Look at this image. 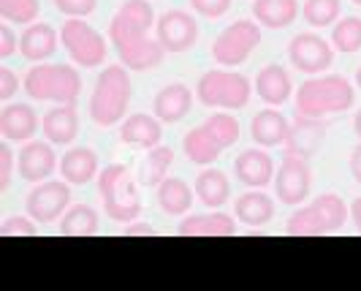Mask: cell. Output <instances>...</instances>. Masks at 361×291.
I'll list each match as a JSON object with an SVG mask.
<instances>
[{
	"instance_id": "cell-5",
	"label": "cell",
	"mask_w": 361,
	"mask_h": 291,
	"mask_svg": "<svg viewBox=\"0 0 361 291\" xmlns=\"http://www.w3.org/2000/svg\"><path fill=\"white\" fill-rule=\"evenodd\" d=\"M25 93L33 101H54L76 107L82 95V76L76 69L63 63H36L25 76Z\"/></svg>"
},
{
	"instance_id": "cell-7",
	"label": "cell",
	"mask_w": 361,
	"mask_h": 291,
	"mask_svg": "<svg viewBox=\"0 0 361 291\" xmlns=\"http://www.w3.org/2000/svg\"><path fill=\"white\" fill-rule=\"evenodd\" d=\"M348 220V204L337 194H321L307 207H299L288 218L286 232L293 237H321L340 232Z\"/></svg>"
},
{
	"instance_id": "cell-9",
	"label": "cell",
	"mask_w": 361,
	"mask_h": 291,
	"mask_svg": "<svg viewBox=\"0 0 361 291\" xmlns=\"http://www.w3.org/2000/svg\"><path fill=\"white\" fill-rule=\"evenodd\" d=\"M60 41L68 49L73 63L82 66V69H98V66L106 63V38L101 36L92 25H87L82 17L66 19V25L60 28Z\"/></svg>"
},
{
	"instance_id": "cell-29",
	"label": "cell",
	"mask_w": 361,
	"mask_h": 291,
	"mask_svg": "<svg viewBox=\"0 0 361 291\" xmlns=\"http://www.w3.org/2000/svg\"><path fill=\"white\" fill-rule=\"evenodd\" d=\"M193 196L196 191L180 177H166L158 185V204L166 215H185L193 207Z\"/></svg>"
},
{
	"instance_id": "cell-1",
	"label": "cell",
	"mask_w": 361,
	"mask_h": 291,
	"mask_svg": "<svg viewBox=\"0 0 361 291\" xmlns=\"http://www.w3.org/2000/svg\"><path fill=\"white\" fill-rule=\"evenodd\" d=\"M152 19L155 14H152L149 0H126L111 17L109 38L120 55V63L130 71L155 69L166 55L161 41L149 36Z\"/></svg>"
},
{
	"instance_id": "cell-46",
	"label": "cell",
	"mask_w": 361,
	"mask_h": 291,
	"mask_svg": "<svg viewBox=\"0 0 361 291\" xmlns=\"http://www.w3.org/2000/svg\"><path fill=\"white\" fill-rule=\"evenodd\" d=\"M356 85L361 88V66H359V71H356Z\"/></svg>"
},
{
	"instance_id": "cell-39",
	"label": "cell",
	"mask_w": 361,
	"mask_h": 291,
	"mask_svg": "<svg viewBox=\"0 0 361 291\" xmlns=\"http://www.w3.org/2000/svg\"><path fill=\"white\" fill-rule=\"evenodd\" d=\"M190 6L196 8V14H201V17L217 19L231 8V0H190Z\"/></svg>"
},
{
	"instance_id": "cell-18",
	"label": "cell",
	"mask_w": 361,
	"mask_h": 291,
	"mask_svg": "<svg viewBox=\"0 0 361 291\" xmlns=\"http://www.w3.org/2000/svg\"><path fill=\"white\" fill-rule=\"evenodd\" d=\"M38 114L30 104H8L0 109V136L8 142L25 145L36 136Z\"/></svg>"
},
{
	"instance_id": "cell-24",
	"label": "cell",
	"mask_w": 361,
	"mask_h": 291,
	"mask_svg": "<svg viewBox=\"0 0 361 291\" xmlns=\"http://www.w3.org/2000/svg\"><path fill=\"white\" fill-rule=\"evenodd\" d=\"M44 136L52 145H71L79 133V114L73 104H57L54 109H49L44 114Z\"/></svg>"
},
{
	"instance_id": "cell-31",
	"label": "cell",
	"mask_w": 361,
	"mask_h": 291,
	"mask_svg": "<svg viewBox=\"0 0 361 291\" xmlns=\"http://www.w3.org/2000/svg\"><path fill=\"white\" fill-rule=\"evenodd\" d=\"M95 232H98V213L87 204H73L60 218L63 237H92Z\"/></svg>"
},
{
	"instance_id": "cell-14",
	"label": "cell",
	"mask_w": 361,
	"mask_h": 291,
	"mask_svg": "<svg viewBox=\"0 0 361 291\" xmlns=\"http://www.w3.org/2000/svg\"><path fill=\"white\" fill-rule=\"evenodd\" d=\"M158 41L163 44L166 52H185L196 44L199 38V25H196V17L188 14V11H166L161 19H158Z\"/></svg>"
},
{
	"instance_id": "cell-28",
	"label": "cell",
	"mask_w": 361,
	"mask_h": 291,
	"mask_svg": "<svg viewBox=\"0 0 361 291\" xmlns=\"http://www.w3.org/2000/svg\"><path fill=\"white\" fill-rule=\"evenodd\" d=\"M196 199L209 207V210H220L226 201L231 199V182L220 169H204L196 177Z\"/></svg>"
},
{
	"instance_id": "cell-21",
	"label": "cell",
	"mask_w": 361,
	"mask_h": 291,
	"mask_svg": "<svg viewBox=\"0 0 361 291\" xmlns=\"http://www.w3.org/2000/svg\"><path fill=\"white\" fill-rule=\"evenodd\" d=\"M180 237H231L236 234V220L220 210L201 213V215H188L177 226Z\"/></svg>"
},
{
	"instance_id": "cell-37",
	"label": "cell",
	"mask_w": 361,
	"mask_h": 291,
	"mask_svg": "<svg viewBox=\"0 0 361 291\" xmlns=\"http://www.w3.org/2000/svg\"><path fill=\"white\" fill-rule=\"evenodd\" d=\"M14 169H17V155H14V150H11V142L6 139V142L0 145V191H8Z\"/></svg>"
},
{
	"instance_id": "cell-27",
	"label": "cell",
	"mask_w": 361,
	"mask_h": 291,
	"mask_svg": "<svg viewBox=\"0 0 361 291\" xmlns=\"http://www.w3.org/2000/svg\"><path fill=\"white\" fill-rule=\"evenodd\" d=\"M19 49H22V57L33 60V63H44L54 55L57 49V33H54L52 25L47 22H33L22 38H19Z\"/></svg>"
},
{
	"instance_id": "cell-13",
	"label": "cell",
	"mask_w": 361,
	"mask_h": 291,
	"mask_svg": "<svg viewBox=\"0 0 361 291\" xmlns=\"http://www.w3.org/2000/svg\"><path fill=\"white\" fill-rule=\"evenodd\" d=\"M293 69L302 73H324L334 63V47L318 33H299L288 47Z\"/></svg>"
},
{
	"instance_id": "cell-38",
	"label": "cell",
	"mask_w": 361,
	"mask_h": 291,
	"mask_svg": "<svg viewBox=\"0 0 361 291\" xmlns=\"http://www.w3.org/2000/svg\"><path fill=\"white\" fill-rule=\"evenodd\" d=\"M54 6L66 17H90L95 6H98V0H54Z\"/></svg>"
},
{
	"instance_id": "cell-42",
	"label": "cell",
	"mask_w": 361,
	"mask_h": 291,
	"mask_svg": "<svg viewBox=\"0 0 361 291\" xmlns=\"http://www.w3.org/2000/svg\"><path fill=\"white\" fill-rule=\"evenodd\" d=\"M123 234L126 237H155L158 232H155L152 223H136V220H130V226H128Z\"/></svg>"
},
{
	"instance_id": "cell-40",
	"label": "cell",
	"mask_w": 361,
	"mask_h": 291,
	"mask_svg": "<svg viewBox=\"0 0 361 291\" xmlns=\"http://www.w3.org/2000/svg\"><path fill=\"white\" fill-rule=\"evenodd\" d=\"M19 90V79L11 69H0V101H11Z\"/></svg>"
},
{
	"instance_id": "cell-4",
	"label": "cell",
	"mask_w": 361,
	"mask_h": 291,
	"mask_svg": "<svg viewBox=\"0 0 361 291\" xmlns=\"http://www.w3.org/2000/svg\"><path fill=\"white\" fill-rule=\"evenodd\" d=\"M236 139H239V120L226 114V112H217L212 117H207L201 126L190 128L185 133L182 147H185L188 161L199 166H209L215 164L223 150L236 145Z\"/></svg>"
},
{
	"instance_id": "cell-8",
	"label": "cell",
	"mask_w": 361,
	"mask_h": 291,
	"mask_svg": "<svg viewBox=\"0 0 361 291\" xmlns=\"http://www.w3.org/2000/svg\"><path fill=\"white\" fill-rule=\"evenodd\" d=\"M250 93H253L250 79L245 73L234 71H207L196 88V95L204 107L226 112L245 109L250 101Z\"/></svg>"
},
{
	"instance_id": "cell-30",
	"label": "cell",
	"mask_w": 361,
	"mask_h": 291,
	"mask_svg": "<svg viewBox=\"0 0 361 291\" xmlns=\"http://www.w3.org/2000/svg\"><path fill=\"white\" fill-rule=\"evenodd\" d=\"M299 14V0H255L253 17L264 28H288Z\"/></svg>"
},
{
	"instance_id": "cell-23",
	"label": "cell",
	"mask_w": 361,
	"mask_h": 291,
	"mask_svg": "<svg viewBox=\"0 0 361 291\" xmlns=\"http://www.w3.org/2000/svg\"><path fill=\"white\" fill-rule=\"evenodd\" d=\"M290 123L283 112L261 109L250 123V136L258 147H280L288 139Z\"/></svg>"
},
{
	"instance_id": "cell-15",
	"label": "cell",
	"mask_w": 361,
	"mask_h": 291,
	"mask_svg": "<svg viewBox=\"0 0 361 291\" xmlns=\"http://www.w3.org/2000/svg\"><path fill=\"white\" fill-rule=\"evenodd\" d=\"M54 169H60V158L54 155L52 142L30 139L25 142L17 155V172L25 182H44L52 177Z\"/></svg>"
},
{
	"instance_id": "cell-43",
	"label": "cell",
	"mask_w": 361,
	"mask_h": 291,
	"mask_svg": "<svg viewBox=\"0 0 361 291\" xmlns=\"http://www.w3.org/2000/svg\"><path fill=\"white\" fill-rule=\"evenodd\" d=\"M350 174H353V180L361 185V145L350 153Z\"/></svg>"
},
{
	"instance_id": "cell-11",
	"label": "cell",
	"mask_w": 361,
	"mask_h": 291,
	"mask_svg": "<svg viewBox=\"0 0 361 291\" xmlns=\"http://www.w3.org/2000/svg\"><path fill=\"white\" fill-rule=\"evenodd\" d=\"M71 182L66 180H47L36 182V188L27 194V215L36 223H54L66 215L71 204Z\"/></svg>"
},
{
	"instance_id": "cell-44",
	"label": "cell",
	"mask_w": 361,
	"mask_h": 291,
	"mask_svg": "<svg viewBox=\"0 0 361 291\" xmlns=\"http://www.w3.org/2000/svg\"><path fill=\"white\" fill-rule=\"evenodd\" d=\"M350 218H353V226L359 229V234H361V196L353 199V204H350Z\"/></svg>"
},
{
	"instance_id": "cell-32",
	"label": "cell",
	"mask_w": 361,
	"mask_h": 291,
	"mask_svg": "<svg viewBox=\"0 0 361 291\" xmlns=\"http://www.w3.org/2000/svg\"><path fill=\"white\" fill-rule=\"evenodd\" d=\"M174 164V150L166 145H155L149 153H147L145 164H142V182L145 185H161L166 177H169V169Z\"/></svg>"
},
{
	"instance_id": "cell-6",
	"label": "cell",
	"mask_w": 361,
	"mask_h": 291,
	"mask_svg": "<svg viewBox=\"0 0 361 291\" xmlns=\"http://www.w3.org/2000/svg\"><path fill=\"white\" fill-rule=\"evenodd\" d=\"M98 194L104 201V210L117 223H130L142 213V196L133 182V174L126 164H109L98 174Z\"/></svg>"
},
{
	"instance_id": "cell-33",
	"label": "cell",
	"mask_w": 361,
	"mask_h": 291,
	"mask_svg": "<svg viewBox=\"0 0 361 291\" xmlns=\"http://www.w3.org/2000/svg\"><path fill=\"white\" fill-rule=\"evenodd\" d=\"M331 47L337 52L353 55L361 49V17H345L334 22L331 30Z\"/></svg>"
},
{
	"instance_id": "cell-26",
	"label": "cell",
	"mask_w": 361,
	"mask_h": 291,
	"mask_svg": "<svg viewBox=\"0 0 361 291\" xmlns=\"http://www.w3.org/2000/svg\"><path fill=\"white\" fill-rule=\"evenodd\" d=\"M234 218L245 226H264L274 218V199L264 194V188H253L234 201Z\"/></svg>"
},
{
	"instance_id": "cell-3",
	"label": "cell",
	"mask_w": 361,
	"mask_h": 291,
	"mask_svg": "<svg viewBox=\"0 0 361 291\" xmlns=\"http://www.w3.org/2000/svg\"><path fill=\"white\" fill-rule=\"evenodd\" d=\"M130 73L120 66H109L98 73L95 88L90 95V120L101 128H111L126 120L128 104H130Z\"/></svg>"
},
{
	"instance_id": "cell-20",
	"label": "cell",
	"mask_w": 361,
	"mask_h": 291,
	"mask_svg": "<svg viewBox=\"0 0 361 291\" xmlns=\"http://www.w3.org/2000/svg\"><path fill=\"white\" fill-rule=\"evenodd\" d=\"M120 139L128 147H139V150H152L155 145H161L163 128L161 120L152 114H130L120 123Z\"/></svg>"
},
{
	"instance_id": "cell-41",
	"label": "cell",
	"mask_w": 361,
	"mask_h": 291,
	"mask_svg": "<svg viewBox=\"0 0 361 291\" xmlns=\"http://www.w3.org/2000/svg\"><path fill=\"white\" fill-rule=\"evenodd\" d=\"M19 49V38L14 36V30L8 25H0V57H11Z\"/></svg>"
},
{
	"instance_id": "cell-17",
	"label": "cell",
	"mask_w": 361,
	"mask_h": 291,
	"mask_svg": "<svg viewBox=\"0 0 361 291\" xmlns=\"http://www.w3.org/2000/svg\"><path fill=\"white\" fill-rule=\"evenodd\" d=\"M274 161L267 150L261 147H250V150H242L234 161V174L236 180L247 188H267L274 182Z\"/></svg>"
},
{
	"instance_id": "cell-34",
	"label": "cell",
	"mask_w": 361,
	"mask_h": 291,
	"mask_svg": "<svg viewBox=\"0 0 361 291\" xmlns=\"http://www.w3.org/2000/svg\"><path fill=\"white\" fill-rule=\"evenodd\" d=\"M343 11V3L340 0H305V8L302 14L307 19V25L312 28H329L340 19Z\"/></svg>"
},
{
	"instance_id": "cell-35",
	"label": "cell",
	"mask_w": 361,
	"mask_h": 291,
	"mask_svg": "<svg viewBox=\"0 0 361 291\" xmlns=\"http://www.w3.org/2000/svg\"><path fill=\"white\" fill-rule=\"evenodd\" d=\"M41 11L38 0H0V17L14 25H33Z\"/></svg>"
},
{
	"instance_id": "cell-47",
	"label": "cell",
	"mask_w": 361,
	"mask_h": 291,
	"mask_svg": "<svg viewBox=\"0 0 361 291\" xmlns=\"http://www.w3.org/2000/svg\"><path fill=\"white\" fill-rule=\"evenodd\" d=\"M353 3H356V6H361V0H353Z\"/></svg>"
},
{
	"instance_id": "cell-36",
	"label": "cell",
	"mask_w": 361,
	"mask_h": 291,
	"mask_svg": "<svg viewBox=\"0 0 361 291\" xmlns=\"http://www.w3.org/2000/svg\"><path fill=\"white\" fill-rule=\"evenodd\" d=\"M0 234L3 237H36V220L25 218V215H11L0 223Z\"/></svg>"
},
{
	"instance_id": "cell-19",
	"label": "cell",
	"mask_w": 361,
	"mask_h": 291,
	"mask_svg": "<svg viewBox=\"0 0 361 291\" xmlns=\"http://www.w3.org/2000/svg\"><path fill=\"white\" fill-rule=\"evenodd\" d=\"M190 109H193V90L182 82L166 85L152 101V112L161 123H180Z\"/></svg>"
},
{
	"instance_id": "cell-45",
	"label": "cell",
	"mask_w": 361,
	"mask_h": 291,
	"mask_svg": "<svg viewBox=\"0 0 361 291\" xmlns=\"http://www.w3.org/2000/svg\"><path fill=\"white\" fill-rule=\"evenodd\" d=\"M353 128H356V136L361 139V109L356 112V120H353Z\"/></svg>"
},
{
	"instance_id": "cell-2",
	"label": "cell",
	"mask_w": 361,
	"mask_h": 291,
	"mask_svg": "<svg viewBox=\"0 0 361 291\" xmlns=\"http://www.w3.org/2000/svg\"><path fill=\"white\" fill-rule=\"evenodd\" d=\"M293 101H296V114L326 117V114H340L350 109L356 101V93L345 76L331 73V76L305 79L293 95Z\"/></svg>"
},
{
	"instance_id": "cell-10",
	"label": "cell",
	"mask_w": 361,
	"mask_h": 291,
	"mask_svg": "<svg viewBox=\"0 0 361 291\" xmlns=\"http://www.w3.org/2000/svg\"><path fill=\"white\" fill-rule=\"evenodd\" d=\"M261 44V28L253 19H236L231 22L212 44V57H215L220 66L226 69H234L242 66L250 52Z\"/></svg>"
},
{
	"instance_id": "cell-25",
	"label": "cell",
	"mask_w": 361,
	"mask_h": 291,
	"mask_svg": "<svg viewBox=\"0 0 361 291\" xmlns=\"http://www.w3.org/2000/svg\"><path fill=\"white\" fill-rule=\"evenodd\" d=\"M60 174L63 180L71 185H87L92 177L101 174L98 169V155L90 147H71L63 158H60Z\"/></svg>"
},
{
	"instance_id": "cell-22",
	"label": "cell",
	"mask_w": 361,
	"mask_h": 291,
	"mask_svg": "<svg viewBox=\"0 0 361 291\" xmlns=\"http://www.w3.org/2000/svg\"><path fill=\"white\" fill-rule=\"evenodd\" d=\"M255 93L261 95V101H267L269 107H283L293 95V82H290V73L271 63L267 69H261L255 76Z\"/></svg>"
},
{
	"instance_id": "cell-12",
	"label": "cell",
	"mask_w": 361,
	"mask_h": 291,
	"mask_svg": "<svg viewBox=\"0 0 361 291\" xmlns=\"http://www.w3.org/2000/svg\"><path fill=\"white\" fill-rule=\"evenodd\" d=\"M274 194L283 204H305V199L310 196V188H312V172H310L307 158H299V155H286L280 169L274 172Z\"/></svg>"
},
{
	"instance_id": "cell-16",
	"label": "cell",
	"mask_w": 361,
	"mask_h": 291,
	"mask_svg": "<svg viewBox=\"0 0 361 291\" xmlns=\"http://www.w3.org/2000/svg\"><path fill=\"white\" fill-rule=\"evenodd\" d=\"M326 131H329V120L324 117L296 114V120L290 123L288 139H286V155H299V158L315 155L321 150Z\"/></svg>"
}]
</instances>
